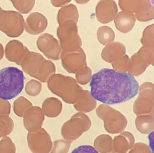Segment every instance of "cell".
<instances>
[{
	"label": "cell",
	"instance_id": "ffe728a7",
	"mask_svg": "<svg viewBox=\"0 0 154 153\" xmlns=\"http://www.w3.org/2000/svg\"><path fill=\"white\" fill-rule=\"evenodd\" d=\"M113 20L115 27L119 32L127 33L133 28L136 20L134 14L122 10L119 12Z\"/></svg>",
	"mask_w": 154,
	"mask_h": 153
},
{
	"label": "cell",
	"instance_id": "9a60e30c",
	"mask_svg": "<svg viewBox=\"0 0 154 153\" xmlns=\"http://www.w3.org/2000/svg\"><path fill=\"white\" fill-rule=\"evenodd\" d=\"M45 60L42 54L30 51L23 59L20 66L24 72L36 78L38 71Z\"/></svg>",
	"mask_w": 154,
	"mask_h": 153
},
{
	"label": "cell",
	"instance_id": "5b68a950",
	"mask_svg": "<svg viewBox=\"0 0 154 153\" xmlns=\"http://www.w3.org/2000/svg\"><path fill=\"white\" fill-rule=\"evenodd\" d=\"M57 35L63 52H71L81 48L82 41L79 33L77 23L67 20L59 25Z\"/></svg>",
	"mask_w": 154,
	"mask_h": 153
},
{
	"label": "cell",
	"instance_id": "f1b7e54d",
	"mask_svg": "<svg viewBox=\"0 0 154 153\" xmlns=\"http://www.w3.org/2000/svg\"><path fill=\"white\" fill-rule=\"evenodd\" d=\"M32 106V104L29 100L22 96L14 101L13 110L17 116L23 118L25 112Z\"/></svg>",
	"mask_w": 154,
	"mask_h": 153
},
{
	"label": "cell",
	"instance_id": "ac0fdd59",
	"mask_svg": "<svg viewBox=\"0 0 154 153\" xmlns=\"http://www.w3.org/2000/svg\"><path fill=\"white\" fill-rule=\"evenodd\" d=\"M126 54L125 45L118 41H113L106 45L102 49L101 57L105 62L112 63Z\"/></svg>",
	"mask_w": 154,
	"mask_h": 153
},
{
	"label": "cell",
	"instance_id": "4dcf8cb0",
	"mask_svg": "<svg viewBox=\"0 0 154 153\" xmlns=\"http://www.w3.org/2000/svg\"><path fill=\"white\" fill-rule=\"evenodd\" d=\"M130 58L126 54L112 63L113 70L121 73H128L130 67Z\"/></svg>",
	"mask_w": 154,
	"mask_h": 153
},
{
	"label": "cell",
	"instance_id": "ba28073f",
	"mask_svg": "<svg viewBox=\"0 0 154 153\" xmlns=\"http://www.w3.org/2000/svg\"><path fill=\"white\" fill-rule=\"evenodd\" d=\"M150 65H153V47L143 46L131 57L128 73L133 76H138Z\"/></svg>",
	"mask_w": 154,
	"mask_h": 153
},
{
	"label": "cell",
	"instance_id": "74e56055",
	"mask_svg": "<svg viewBox=\"0 0 154 153\" xmlns=\"http://www.w3.org/2000/svg\"><path fill=\"white\" fill-rule=\"evenodd\" d=\"M130 153H151V148L147 145L143 143H134L133 147L129 150Z\"/></svg>",
	"mask_w": 154,
	"mask_h": 153
},
{
	"label": "cell",
	"instance_id": "6da1fadb",
	"mask_svg": "<svg viewBox=\"0 0 154 153\" xmlns=\"http://www.w3.org/2000/svg\"><path fill=\"white\" fill-rule=\"evenodd\" d=\"M90 88L96 100L106 105H115L136 97L139 85L134 76L128 73L103 68L92 75Z\"/></svg>",
	"mask_w": 154,
	"mask_h": 153
},
{
	"label": "cell",
	"instance_id": "1f68e13d",
	"mask_svg": "<svg viewBox=\"0 0 154 153\" xmlns=\"http://www.w3.org/2000/svg\"><path fill=\"white\" fill-rule=\"evenodd\" d=\"M92 77L91 69L86 66L76 73V81L79 84L86 85L91 81Z\"/></svg>",
	"mask_w": 154,
	"mask_h": 153
},
{
	"label": "cell",
	"instance_id": "f35d334b",
	"mask_svg": "<svg viewBox=\"0 0 154 153\" xmlns=\"http://www.w3.org/2000/svg\"><path fill=\"white\" fill-rule=\"evenodd\" d=\"M11 113V104L8 100L0 98V116H9Z\"/></svg>",
	"mask_w": 154,
	"mask_h": 153
},
{
	"label": "cell",
	"instance_id": "52a82bcc",
	"mask_svg": "<svg viewBox=\"0 0 154 153\" xmlns=\"http://www.w3.org/2000/svg\"><path fill=\"white\" fill-rule=\"evenodd\" d=\"M25 20L18 12L0 8V30L11 38L20 36L24 30Z\"/></svg>",
	"mask_w": 154,
	"mask_h": 153
},
{
	"label": "cell",
	"instance_id": "8992f818",
	"mask_svg": "<svg viewBox=\"0 0 154 153\" xmlns=\"http://www.w3.org/2000/svg\"><path fill=\"white\" fill-rule=\"evenodd\" d=\"M91 124V119L86 114L79 112L63 124L61 128V135L66 140L74 141L90 129Z\"/></svg>",
	"mask_w": 154,
	"mask_h": 153
},
{
	"label": "cell",
	"instance_id": "4316f807",
	"mask_svg": "<svg viewBox=\"0 0 154 153\" xmlns=\"http://www.w3.org/2000/svg\"><path fill=\"white\" fill-rule=\"evenodd\" d=\"M56 73V67L54 63L49 60H45L38 73L36 79L42 82H47L48 80Z\"/></svg>",
	"mask_w": 154,
	"mask_h": 153
},
{
	"label": "cell",
	"instance_id": "9c48e42d",
	"mask_svg": "<svg viewBox=\"0 0 154 153\" xmlns=\"http://www.w3.org/2000/svg\"><path fill=\"white\" fill-rule=\"evenodd\" d=\"M139 96L134 101L133 112L136 115L153 112V84L146 82L139 88Z\"/></svg>",
	"mask_w": 154,
	"mask_h": 153
},
{
	"label": "cell",
	"instance_id": "7c38bea8",
	"mask_svg": "<svg viewBox=\"0 0 154 153\" xmlns=\"http://www.w3.org/2000/svg\"><path fill=\"white\" fill-rule=\"evenodd\" d=\"M36 46L41 52L49 59H60L62 49L58 40L49 33H44L38 37Z\"/></svg>",
	"mask_w": 154,
	"mask_h": 153
},
{
	"label": "cell",
	"instance_id": "d4e9b609",
	"mask_svg": "<svg viewBox=\"0 0 154 153\" xmlns=\"http://www.w3.org/2000/svg\"><path fill=\"white\" fill-rule=\"evenodd\" d=\"M79 19V13L78 9L73 4H69L62 7L57 14V22L59 25L67 21L72 20L77 23Z\"/></svg>",
	"mask_w": 154,
	"mask_h": 153
},
{
	"label": "cell",
	"instance_id": "30bf717a",
	"mask_svg": "<svg viewBox=\"0 0 154 153\" xmlns=\"http://www.w3.org/2000/svg\"><path fill=\"white\" fill-rule=\"evenodd\" d=\"M60 58L62 67L69 73L76 74L82 68L87 66L86 56L82 48L71 52L62 51Z\"/></svg>",
	"mask_w": 154,
	"mask_h": 153
},
{
	"label": "cell",
	"instance_id": "83f0119b",
	"mask_svg": "<svg viewBox=\"0 0 154 153\" xmlns=\"http://www.w3.org/2000/svg\"><path fill=\"white\" fill-rule=\"evenodd\" d=\"M97 38L98 41L102 45L114 41L115 34L112 28L108 26H102L97 31Z\"/></svg>",
	"mask_w": 154,
	"mask_h": 153
},
{
	"label": "cell",
	"instance_id": "8d00e7d4",
	"mask_svg": "<svg viewBox=\"0 0 154 153\" xmlns=\"http://www.w3.org/2000/svg\"><path fill=\"white\" fill-rule=\"evenodd\" d=\"M16 148L12 140L6 136L0 141V152H16Z\"/></svg>",
	"mask_w": 154,
	"mask_h": 153
},
{
	"label": "cell",
	"instance_id": "e0dca14e",
	"mask_svg": "<svg viewBox=\"0 0 154 153\" xmlns=\"http://www.w3.org/2000/svg\"><path fill=\"white\" fill-rule=\"evenodd\" d=\"M29 52L28 48L17 40L9 41L5 48L6 58L10 62L16 63L18 65H20L23 59Z\"/></svg>",
	"mask_w": 154,
	"mask_h": 153
},
{
	"label": "cell",
	"instance_id": "e575fe53",
	"mask_svg": "<svg viewBox=\"0 0 154 153\" xmlns=\"http://www.w3.org/2000/svg\"><path fill=\"white\" fill-rule=\"evenodd\" d=\"M42 89V84L35 80H32L29 81L25 87V92L30 96H36L39 94Z\"/></svg>",
	"mask_w": 154,
	"mask_h": 153
},
{
	"label": "cell",
	"instance_id": "f546056e",
	"mask_svg": "<svg viewBox=\"0 0 154 153\" xmlns=\"http://www.w3.org/2000/svg\"><path fill=\"white\" fill-rule=\"evenodd\" d=\"M14 127V121L9 116H0V138L9 135Z\"/></svg>",
	"mask_w": 154,
	"mask_h": 153
},
{
	"label": "cell",
	"instance_id": "7402d4cb",
	"mask_svg": "<svg viewBox=\"0 0 154 153\" xmlns=\"http://www.w3.org/2000/svg\"><path fill=\"white\" fill-rule=\"evenodd\" d=\"M42 110L45 116L48 118H56L62 112V104L57 98L49 97L43 101Z\"/></svg>",
	"mask_w": 154,
	"mask_h": 153
},
{
	"label": "cell",
	"instance_id": "44dd1931",
	"mask_svg": "<svg viewBox=\"0 0 154 153\" xmlns=\"http://www.w3.org/2000/svg\"><path fill=\"white\" fill-rule=\"evenodd\" d=\"M96 100L92 96L90 91L83 90L79 99L73 104L75 109L79 112H89L96 109Z\"/></svg>",
	"mask_w": 154,
	"mask_h": 153
},
{
	"label": "cell",
	"instance_id": "5bb4252c",
	"mask_svg": "<svg viewBox=\"0 0 154 153\" xmlns=\"http://www.w3.org/2000/svg\"><path fill=\"white\" fill-rule=\"evenodd\" d=\"M118 8L114 1H100L96 8V16L101 23H108L116 17Z\"/></svg>",
	"mask_w": 154,
	"mask_h": 153
},
{
	"label": "cell",
	"instance_id": "8fae6325",
	"mask_svg": "<svg viewBox=\"0 0 154 153\" xmlns=\"http://www.w3.org/2000/svg\"><path fill=\"white\" fill-rule=\"evenodd\" d=\"M27 143L31 151L34 153H48L51 152L53 142L49 134L43 128L27 135Z\"/></svg>",
	"mask_w": 154,
	"mask_h": 153
},
{
	"label": "cell",
	"instance_id": "60d3db41",
	"mask_svg": "<svg viewBox=\"0 0 154 153\" xmlns=\"http://www.w3.org/2000/svg\"><path fill=\"white\" fill-rule=\"evenodd\" d=\"M70 2V1H51V3L53 6L56 8L63 7L67 5Z\"/></svg>",
	"mask_w": 154,
	"mask_h": 153
},
{
	"label": "cell",
	"instance_id": "603a6c76",
	"mask_svg": "<svg viewBox=\"0 0 154 153\" xmlns=\"http://www.w3.org/2000/svg\"><path fill=\"white\" fill-rule=\"evenodd\" d=\"M136 20L147 22L153 19V1H140L134 13Z\"/></svg>",
	"mask_w": 154,
	"mask_h": 153
},
{
	"label": "cell",
	"instance_id": "4fadbf2b",
	"mask_svg": "<svg viewBox=\"0 0 154 153\" xmlns=\"http://www.w3.org/2000/svg\"><path fill=\"white\" fill-rule=\"evenodd\" d=\"M23 125L29 132H35L42 128L45 120V114L39 106L30 107L23 116Z\"/></svg>",
	"mask_w": 154,
	"mask_h": 153
},
{
	"label": "cell",
	"instance_id": "b9f144b4",
	"mask_svg": "<svg viewBox=\"0 0 154 153\" xmlns=\"http://www.w3.org/2000/svg\"><path fill=\"white\" fill-rule=\"evenodd\" d=\"M149 134V141H150V148H151L152 152H153V132L152 131Z\"/></svg>",
	"mask_w": 154,
	"mask_h": 153
},
{
	"label": "cell",
	"instance_id": "484cf974",
	"mask_svg": "<svg viewBox=\"0 0 154 153\" xmlns=\"http://www.w3.org/2000/svg\"><path fill=\"white\" fill-rule=\"evenodd\" d=\"M94 148L98 152H111L113 149V139L109 135H100L95 139Z\"/></svg>",
	"mask_w": 154,
	"mask_h": 153
},
{
	"label": "cell",
	"instance_id": "277c9868",
	"mask_svg": "<svg viewBox=\"0 0 154 153\" xmlns=\"http://www.w3.org/2000/svg\"><path fill=\"white\" fill-rule=\"evenodd\" d=\"M96 114L104 121L105 130L109 134H120L124 131L127 126L126 118L121 112L108 105H100L96 108Z\"/></svg>",
	"mask_w": 154,
	"mask_h": 153
},
{
	"label": "cell",
	"instance_id": "7a4b0ae2",
	"mask_svg": "<svg viewBox=\"0 0 154 153\" xmlns=\"http://www.w3.org/2000/svg\"><path fill=\"white\" fill-rule=\"evenodd\" d=\"M50 91L68 104H74L83 89L75 79L62 74H54L47 81Z\"/></svg>",
	"mask_w": 154,
	"mask_h": 153
},
{
	"label": "cell",
	"instance_id": "d6986e66",
	"mask_svg": "<svg viewBox=\"0 0 154 153\" xmlns=\"http://www.w3.org/2000/svg\"><path fill=\"white\" fill-rule=\"evenodd\" d=\"M113 140V152L126 153L135 143L133 135L129 132H122Z\"/></svg>",
	"mask_w": 154,
	"mask_h": 153
},
{
	"label": "cell",
	"instance_id": "2e32d148",
	"mask_svg": "<svg viewBox=\"0 0 154 153\" xmlns=\"http://www.w3.org/2000/svg\"><path fill=\"white\" fill-rule=\"evenodd\" d=\"M48 27V19L40 12H33L25 21L24 30L32 35L43 32Z\"/></svg>",
	"mask_w": 154,
	"mask_h": 153
},
{
	"label": "cell",
	"instance_id": "ab89813d",
	"mask_svg": "<svg viewBox=\"0 0 154 153\" xmlns=\"http://www.w3.org/2000/svg\"><path fill=\"white\" fill-rule=\"evenodd\" d=\"M72 152H98L93 146L89 145H82L75 148Z\"/></svg>",
	"mask_w": 154,
	"mask_h": 153
},
{
	"label": "cell",
	"instance_id": "7bdbcfd3",
	"mask_svg": "<svg viewBox=\"0 0 154 153\" xmlns=\"http://www.w3.org/2000/svg\"><path fill=\"white\" fill-rule=\"evenodd\" d=\"M4 57V49L3 45L0 43V60H2Z\"/></svg>",
	"mask_w": 154,
	"mask_h": 153
},
{
	"label": "cell",
	"instance_id": "3957f363",
	"mask_svg": "<svg viewBox=\"0 0 154 153\" xmlns=\"http://www.w3.org/2000/svg\"><path fill=\"white\" fill-rule=\"evenodd\" d=\"M24 80L23 71L16 67L0 70V98L9 100L19 95L24 87Z\"/></svg>",
	"mask_w": 154,
	"mask_h": 153
},
{
	"label": "cell",
	"instance_id": "d6a6232c",
	"mask_svg": "<svg viewBox=\"0 0 154 153\" xmlns=\"http://www.w3.org/2000/svg\"><path fill=\"white\" fill-rule=\"evenodd\" d=\"M14 7L21 14H27L33 8L35 1H11Z\"/></svg>",
	"mask_w": 154,
	"mask_h": 153
},
{
	"label": "cell",
	"instance_id": "cb8c5ba5",
	"mask_svg": "<svg viewBox=\"0 0 154 153\" xmlns=\"http://www.w3.org/2000/svg\"><path fill=\"white\" fill-rule=\"evenodd\" d=\"M153 112L137 115L135 120L137 130L143 134H149L154 128Z\"/></svg>",
	"mask_w": 154,
	"mask_h": 153
},
{
	"label": "cell",
	"instance_id": "d590c367",
	"mask_svg": "<svg viewBox=\"0 0 154 153\" xmlns=\"http://www.w3.org/2000/svg\"><path fill=\"white\" fill-rule=\"evenodd\" d=\"M140 43L144 46L153 47V24L149 25L144 29Z\"/></svg>",
	"mask_w": 154,
	"mask_h": 153
},
{
	"label": "cell",
	"instance_id": "836d02e7",
	"mask_svg": "<svg viewBox=\"0 0 154 153\" xmlns=\"http://www.w3.org/2000/svg\"><path fill=\"white\" fill-rule=\"evenodd\" d=\"M72 142L66 140H59L54 142L51 152L53 153H67L69 152Z\"/></svg>",
	"mask_w": 154,
	"mask_h": 153
}]
</instances>
